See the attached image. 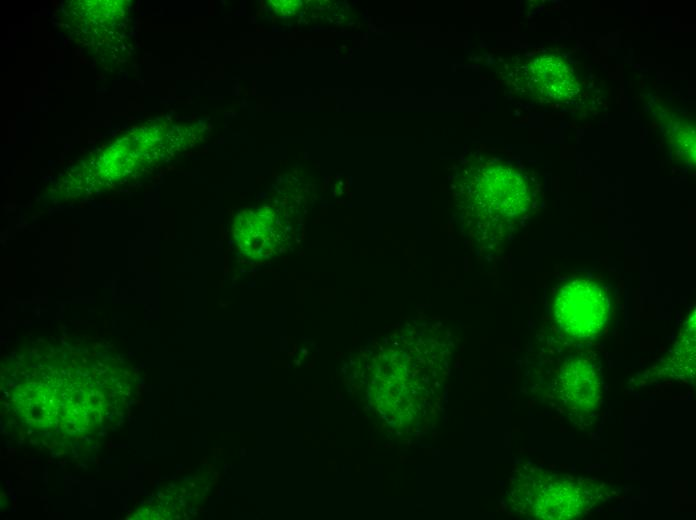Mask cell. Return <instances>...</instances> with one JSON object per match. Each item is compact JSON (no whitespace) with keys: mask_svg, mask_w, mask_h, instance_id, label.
Listing matches in <instances>:
<instances>
[{"mask_svg":"<svg viewBox=\"0 0 696 520\" xmlns=\"http://www.w3.org/2000/svg\"><path fill=\"white\" fill-rule=\"evenodd\" d=\"M528 85L532 92L548 100L564 101L573 97L578 83L571 67L560 57L543 55L528 66Z\"/></svg>","mask_w":696,"mask_h":520,"instance_id":"3957f363","label":"cell"},{"mask_svg":"<svg viewBox=\"0 0 696 520\" xmlns=\"http://www.w3.org/2000/svg\"><path fill=\"white\" fill-rule=\"evenodd\" d=\"M559 328L570 338L596 337L609 318V301L602 287L587 279H574L561 287L553 306Z\"/></svg>","mask_w":696,"mask_h":520,"instance_id":"6da1fadb","label":"cell"},{"mask_svg":"<svg viewBox=\"0 0 696 520\" xmlns=\"http://www.w3.org/2000/svg\"><path fill=\"white\" fill-rule=\"evenodd\" d=\"M600 377L595 366L576 358L565 363L557 379L558 395L563 404L578 414L594 412L600 403Z\"/></svg>","mask_w":696,"mask_h":520,"instance_id":"7a4b0ae2","label":"cell"}]
</instances>
